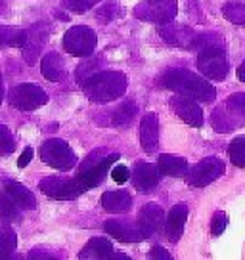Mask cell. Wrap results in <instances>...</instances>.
Listing matches in <instances>:
<instances>
[{
	"label": "cell",
	"instance_id": "6da1fadb",
	"mask_svg": "<svg viewBox=\"0 0 245 260\" xmlns=\"http://www.w3.org/2000/svg\"><path fill=\"white\" fill-rule=\"evenodd\" d=\"M161 86L194 98V100H199V102H212L217 98V90L211 82H207L203 77L192 73V71H186V69L165 71L161 77Z\"/></svg>",
	"mask_w": 245,
	"mask_h": 260
},
{
	"label": "cell",
	"instance_id": "7a4b0ae2",
	"mask_svg": "<svg viewBox=\"0 0 245 260\" xmlns=\"http://www.w3.org/2000/svg\"><path fill=\"white\" fill-rule=\"evenodd\" d=\"M82 90L90 102L107 104L121 98L127 90V75L121 71H98L82 82Z\"/></svg>",
	"mask_w": 245,
	"mask_h": 260
},
{
	"label": "cell",
	"instance_id": "3957f363",
	"mask_svg": "<svg viewBox=\"0 0 245 260\" xmlns=\"http://www.w3.org/2000/svg\"><path fill=\"white\" fill-rule=\"evenodd\" d=\"M119 157H121V155L117 153V151L113 153V151H107L104 147H102V149H94V151L82 161L77 178L86 186V189L100 186V184L104 182V178H106L107 171L113 167L115 161H117Z\"/></svg>",
	"mask_w": 245,
	"mask_h": 260
},
{
	"label": "cell",
	"instance_id": "277c9868",
	"mask_svg": "<svg viewBox=\"0 0 245 260\" xmlns=\"http://www.w3.org/2000/svg\"><path fill=\"white\" fill-rule=\"evenodd\" d=\"M212 128L221 134L232 132L234 128L245 124V94H232V96L215 109L212 113Z\"/></svg>",
	"mask_w": 245,
	"mask_h": 260
},
{
	"label": "cell",
	"instance_id": "5b68a950",
	"mask_svg": "<svg viewBox=\"0 0 245 260\" xmlns=\"http://www.w3.org/2000/svg\"><path fill=\"white\" fill-rule=\"evenodd\" d=\"M41 191L50 199H57V201H69V199H77L79 195L86 191V186L82 184L79 178H64V176H48L42 178Z\"/></svg>",
	"mask_w": 245,
	"mask_h": 260
},
{
	"label": "cell",
	"instance_id": "8992f818",
	"mask_svg": "<svg viewBox=\"0 0 245 260\" xmlns=\"http://www.w3.org/2000/svg\"><path fill=\"white\" fill-rule=\"evenodd\" d=\"M176 12H178V8H176L174 0H142L134 8V16L142 21L165 25L171 23L176 17Z\"/></svg>",
	"mask_w": 245,
	"mask_h": 260
},
{
	"label": "cell",
	"instance_id": "52a82bcc",
	"mask_svg": "<svg viewBox=\"0 0 245 260\" xmlns=\"http://www.w3.org/2000/svg\"><path fill=\"white\" fill-rule=\"evenodd\" d=\"M41 159L46 165H50L52 169H57V171H69L77 162V157H75L73 149L69 147V144L57 138H50L42 144Z\"/></svg>",
	"mask_w": 245,
	"mask_h": 260
},
{
	"label": "cell",
	"instance_id": "ba28073f",
	"mask_svg": "<svg viewBox=\"0 0 245 260\" xmlns=\"http://www.w3.org/2000/svg\"><path fill=\"white\" fill-rule=\"evenodd\" d=\"M197 67L203 77L211 81H222L228 75V61L224 56V46H211L199 50Z\"/></svg>",
	"mask_w": 245,
	"mask_h": 260
},
{
	"label": "cell",
	"instance_id": "9c48e42d",
	"mask_svg": "<svg viewBox=\"0 0 245 260\" xmlns=\"http://www.w3.org/2000/svg\"><path fill=\"white\" fill-rule=\"evenodd\" d=\"M96 42H98V37H96V32L92 31L90 27L75 25L64 37V48L71 56L88 57L94 52V48H96Z\"/></svg>",
	"mask_w": 245,
	"mask_h": 260
},
{
	"label": "cell",
	"instance_id": "30bf717a",
	"mask_svg": "<svg viewBox=\"0 0 245 260\" xmlns=\"http://www.w3.org/2000/svg\"><path fill=\"white\" fill-rule=\"evenodd\" d=\"M224 171H226V167L219 157H207L190 169L186 174V182L194 187H205L217 178H221Z\"/></svg>",
	"mask_w": 245,
	"mask_h": 260
},
{
	"label": "cell",
	"instance_id": "8fae6325",
	"mask_svg": "<svg viewBox=\"0 0 245 260\" xmlns=\"http://www.w3.org/2000/svg\"><path fill=\"white\" fill-rule=\"evenodd\" d=\"M48 102V96L37 84H19L10 92V104L19 111H35Z\"/></svg>",
	"mask_w": 245,
	"mask_h": 260
},
{
	"label": "cell",
	"instance_id": "7c38bea8",
	"mask_svg": "<svg viewBox=\"0 0 245 260\" xmlns=\"http://www.w3.org/2000/svg\"><path fill=\"white\" fill-rule=\"evenodd\" d=\"M104 230L121 243H138L147 239L138 220L132 222L129 218H111L104 224Z\"/></svg>",
	"mask_w": 245,
	"mask_h": 260
},
{
	"label": "cell",
	"instance_id": "4fadbf2b",
	"mask_svg": "<svg viewBox=\"0 0 245 260\" xmlns=\"http://www.w3.org/2000/svg\"><path fill=\"white\" fill-rule=\"evenodd\" d=\"M159 35L163 37L165 42H169L171 46H176V48H188V50H196L197 46V39L199 35L196 31H192L190 27H184V25H174V23H165V27H161Z\"/></svg>",
	"mask_w": 245,
	"mask_h": 260
},
{
	"label": "cell",
	"instance_id": "5bb4252c",
	"mask_svg": "<svg viewBox=\"0 0 245 260\" xmlns=\"http://www.w3.org/2000/svg\"><path fill=\"white\" fill-rule=\"evenodd\" d=\"M171 107L174 109V113L178 115L186 124H190V126H201L203 124V111L196 104L194 98L184 96V94L174 96L171 98Z\"/></svg>",
	"mask_w": 245,
	"mask_h": 260
},
{
	"label": "cell",
	"instance_id": "9a60e30c",
	"mask_svg": "<svg viewBox=\"0 0 245 260\" xmlns=\"http://www.w3.org/2000/svg\"><path fill=\"white\" fill-rule=\"evenodd\" d=\"M50 27L44 23L33 25L27 31V42L23 44V57L27 63H35L37 57L41 54V50L44 48V44L48 42Z\"/></svg>",
	"mask_w": 245,
	"mask_h": 260
},
{
	"label": "cell",
	"instance_id": "2e32d148",
	"mask_svg": "<svg viewBox=\"0 0 245 260\" xmlns=\"http://www.w3.org/2000/svg\"><path fill=\"white\" fill-rule=\"evenodd\" d=\"M140 146L146 153H156L159 147V119L157 113H146L140 122Z\"/></svg>",
	"mask_w": 245,
	"mask_h": 260
},
{
	"label": "cell",
	"instance_id": "e0dca14e",
	"mask_svg": "<svg viewBox=\"0 0 245 260\" xmlns=\"http://www.w3.org/2000/svg\"><path fill=\"white\" fill-rule=\"evenodd\" d=\"M159 167L151 162H138L131 172V180L138 191H151L159 182Z\"/></svg>",
	"mask_w": 245,
	"mask_h": 260
},
{
	"label": "cell",
	"instance_id": "ac0fdd59",
	"mask_svg": "<svg viewBox=\"0 0 245 260\" xmlns=\"http://www.w3.org/2000/svg\"><path fill=\"white\" fill-rule=\"evenodd\" d=\"M186 220H188V205L178 203L176 207H172L167 220H165V237L171 243H176L180 237H182Z\"/></svg>",
	"mask_w": 245,
	"mask_h": 260
},
{
	"label": "cell",
	"instance_id": "d6986e66",
	"mask_svg": "<svg viewBox=\"0 0 245 260\" xmlns=\"http://www.w3.org/2000/svg\"><path fill=\"white\" fill-rule=\"evenodd\" d=\"M138 222L142 230H144V234L147 237H151L154 234H157L161 226H163L165 222V212H163V207L157 203H147L142 207V211L138 214Z\"/></svg>",
	"mask_w": 245,
	"mask_h": 260
},
{
	"label": "cell",
	"instance_id": "ffe728a7",
	"mask_svg": "<svg viewBox=\"0 0 245 260\" xmlns=\"http://www.w3.org/2000/svg\"><path fill=\"white\" fill-rule=\"evenodd\" d=\"M102 207L107 212H113V214L129 212L132 209V195L129 191H122V189L106 191L102 195Z\"/></svg>",
	"mask_w": 245,
	"mask_h": 260
},
{
	"label": "cell",
	"instance_id": "44dd1931",
	"mask_svg": "<svg viewBox=\"0 0 245 260\" xmlns=\"http://www.w3.org/2000/svg\"><path fill=\"white\" fill-rule=\"evenodd\" d=\"M159 172L165 174V176H171V178H180V176H186L190 171L188 161L184 157H176V155H169L163 153L159 157Z\"/></svg>",
	"mask_w": 245,
	"mask_h": 260
},
{
	"label": "cell",
	"instance_id": "7402d4cb",
	"mask_svg": "<svg viewBox=\"0 0 245 260\" xmlns=\"http://www.w3.org/2000/svg\"><path fill=\"white\" fill-rule=\"evenodd\" d=\"M6 191L16 201V205L19 209H23V211H33V209H37V197L23 184H19V182H8L6 184Z\"/></svg>",
	"mask_w": 245,
	"mask_h": 260
},
{
	"label": "cell",
	"instance_id": "603a6c76",
	"mask_svg": "<svg viewBox=\"0 0 245 260\" xmlns=\"http://www.w3.org/2000/svg\"><path fill=\"white\" fill-rule=\"evenodd\" d=\"M41 71L42 75L52 82L62 81L66 77V63H64V57L56 54V52H48L46 56L42 57L41 61Z\"/></svg>",
	"mask_w": 245,
	"mask_h": 260
},
{
	"label": "cell",
	"instance_id": "cb8c5ba5",
	"mask_svg": "<svg viewBox=\"0 0 245 260\" xmlns=\"http://www.w3.org/2000/svg\"><path fill=\"white\" fill-rule=\"evenodd\" d=\"M113 252V245L107 241L106 237H94L82 247L79 252V258H109Z\"/></svg>",
	"mask_w": 245,
	"mask_h": 260
},
{
	"label": "cell",
	"instance_id": "d4e9b609",
	"mask_svg": "<svg viewBox=\"0 0 245 260\" xmlns=\"http://www.w3.org/2000/svg\"><path fill=\"white\" fill-rule=\"evenodd\" d=\"M25 42H27V31L17 27H6V25L0 27V44L23 48Z\"/></svg>",
	"mask_w": 245,
	"mask_h": 260
},
{
	"label": "cell",
	"instance_id": "484cf974",
	"mask_svg": "<svg viewBox=\"0 0 245 260\" xmlns=\"http://www.w3.org/2000/svg\"><path fill=\"white\" fill-rule=\"evenodd\" d=\"M136 111H138V107H136V104L132 100L122 102L121 106L113 111V124L115 126H127V124H131Z\"/></svg>",
	"mask_w": 245,
	"mask_h": 260
},
{
	"label": "cell",
	"instance_id": "4316f807",
	"mask_svg": "<svg viewBox=\"0 0 245 260\" xmlns=\"http://www.w3.org/2000/svg\"><path fill=\"white\" fill-rule=\"evenodd\" d=\"M19 207L8 195L0 193V220L4 222H17L19 220Z\"/></svg>",
	"mask_w": 245,
	"mask_h": 260
},
{
	"label": "cell",
	"instance_id": "83f0119b",
	"mask_svg": "<svg viewBox=\"0 0 245 260\" xmlns=\"http://www.w3.org/2000/svg\"><path fill=\"white\" fill-rule=\"evenodd\" d=\"M222 16L234 25H245V4L243 2H228L222 6Z\"/></svg>",
	"mask_w": 245,
	"mask_h": 260
},
{
	"label": "cell",
	"instance_id": "f1b7e54d",
	"mask_svg": "<svg viewBox=\"0 0 245 260\" xmlns=\"http://www.w3.org/2000/svg\"><path fill=\"white\" fill-rule=\"evenodd\" d=\"M228 155L236 167L245 169V134L243 136H236V138L230 142Z\"/></svg>",
	"mask_w": 245,
	"mask_h": 260
},
{
	"label": "cell",
	"instance_id": "f546056e",
	"mask_svg": "<svg viewBox=\"0 0 245 260\" xmlns=\"http://www.w3.org/2000/svg\"><path fill=\"white\" fill-rule=\"evenodd\" d=\"M17 247L16 232L8 226V222H0V252H12Z\"/></svg>",
	"mask_w": 245,
	"mask_h": 260
},
{
	"label": "cell",
	"instance_id": "4dcf8cb0",
	"mask_svg": "<svg viewBox=\"0 0 245 260\" xmlns=\"http://www.w3.org/2000/svg\"><path fill=\"white\" fill-rule=\"evenodd\" d=\"M16 149V140L2 122H0V155H10Z\"/></svg>",
	"mask_w": 245,
	"mask_h": 260
},
{
	"label": "cell",
	"instance_id": "1f68e13d",
	"mask_svg": "<svg viewBox=\"0 0 245 260\" xmlns=\"http://www.w3.org/2000/svg\"><path fill=\"white\" fill-rule=\"evenodd\" d=\"M98 2H102V0H67L64 6H66L67 10L75 12V14H82V12L90 10L92 6H96Z\"/></svg>",
	"mask_w": 245,
	"mask_h": 260
},
{
	"label": "cell",
	"instance_id": "d6a6232c",
	"mask_svg": "<svg viewBox=\"0 0 245 260\" xmlns=\"http://www.w3.org/2000/svg\"><path fill=\"white\" fill-rule=\"evenodd\" d=\"M226 224H228L226 214H224L222 211L215 212V214H212V220H211V234L212 236H221L222 232L226 230Z\"/></svg>",
	"mask_w": 245,
	"mask_h": 260
},
{
	"label": "cell",
	"instance_id": "836d02e7",
	"mask_svg": "<svg viewBox=\"0 0 245 260\" xmlns=\"http://www.w3.org/2000/svg\"><path fill=\"white\" fill-rule=\"evenodd\" d=\"M111 176H113L117 184H125L127 180L131 178V172H129V169L125 165H119V167H115L113 171H111Z\"/></svg>",
	"mask_w": 245,
	"mask_h": 260
},
{
	"label": "cell",
	"instance_id": "e575fe53",
	"mask_svg": "<svg viewBox=\"0 0 245 260\" xmlns=\"http://www.w3.org/2000/svg\"><path fill=\"white\" fill-rule=\"evenodd\" d=\"M115 6H117V4H106V6L102 8V12H98V17L104 23H107V21L111 19V14L115 12Z\"/></svg>",
	"mask_w": 245,
	"mask_h": 260
},
{
	"label": "cell",
	"instance_id": "d590c367",
	"mask_svg": "<svg viewBox=\"0 0 245 260\" xmlns=\"http://www.w3.org/2000/svg\"><path fill=\"white\" fill-rule=\"evenodd\" d=\"M33 159V149L31 147H25V151L21 153V157H19V161H17V167L19 169H23V167H27L29 165V161Z\"/></svg>",
	"mask_w": 245,
	"mask_h": 260
},
{
	"label": "cell",
	"instance_id": "8d00e7d4",
	"mask_svg": "<svg viewBox=\"0 0 245 260\" xmlns=\"http://www.w3.org/2000/svg\"><path fill=\"white\" fill-rule=\"evenodd\" d=\"M149 254H151V258H163V260H171V254L165 251L163 247H154L151 251H149Z\"/></svg>",
	"mask_w": 245,
	"mask_h": 260
},
{
	"label": "cell",
	"instance_id": "74e56055",
	"mask_svg": "<svg viewBox=\"0 0 245 260\" xmlns=\"http://www.w3.org/2000/svg\"><path fill=\"white\" fill-rule=\"evenodd\" d=\"M237 77H239V81L245 82V61L239 65V69H237Z\"/></svg>",
	"mask_w": 245,
	"mask_h": 260
},
{
	"label": "cell",
	"instance_id": "f35d334b",
	"mask_svg": "<svg viewBox=\"0 0 245 260\" xmlns=\"http://www.w3.org/2000/svg\"><path fill=\"white\" fill-rule=\"evenodd\" d=\"M4 100V84H2V77H0V104Z\"/></svg>",
	"mask_w": 245,
	"mask_h": 260
}]
</instances>
